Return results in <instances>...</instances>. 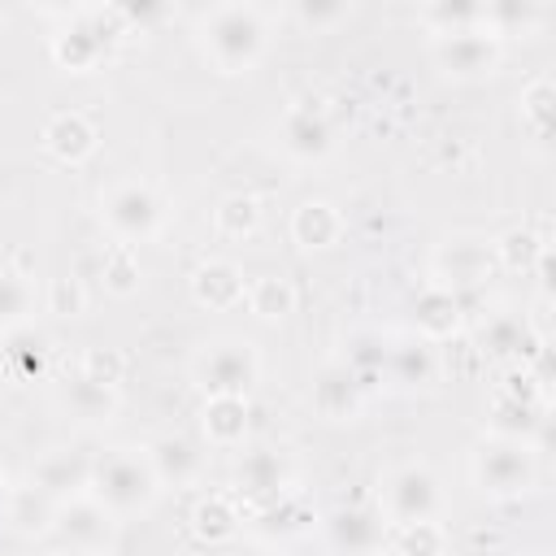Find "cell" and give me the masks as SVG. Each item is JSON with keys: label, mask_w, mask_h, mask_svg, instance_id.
Returning <instances> with one entry per match:
<instances>
[{"label": "cell", "mask_w": 556, "mask_h": 556, "mask_svg": "<svg viewBox=\"0 0 556 556\" xmlns=\"http://www.w3.org/2000/svg\"><path fill=\"white\" fill-rule=\"evenodd\" d=\"M191 534H195V543H204V547H230L239 534H243V504L235 500V495H226V491H208V495H200L195 504H191Z\"/></svg>", "instance_id": "24"}, {"label": "cell", "mask_w": 556, "mask_h": 556, "mask_svg": "<svg viewBox=\"0 0 556 556\" xmlns=\"http://www.w3.org/2000/svg\"><path fill=\"white\" fill-rule=\"evenodd\" d=\"M109 556H113V552H109Z\"/></svg>", "instance_id": "46"}, {"label": "cell", "mask_w": 556, "mask_h": 556, "mask_svg": "<svg viewBox=\"0 0 556 556\" xmlns=\"http://www.w3.org/2000/svg\"><path fill=\"white\" fill-rule=\"evenodd\" d=\"M48 356H52V343L48 334H39L35 326H22L13 334H4V348H0V369L9 382H39L48 374Z\"/></svg>", "instance_id": "28"}, {"label": "cell", "mask_w": 556, "mask_h": 556, "mask_svg": "<svg viewBox=\"0 0 556 556\" xmlns=\"http://www.w3.org/2000/svg\"><path fill=\"white\" fill-rule=\"evenodd\" d=\"M439 504H443L439 478H434V469L421 465V460H408V465H400V469H391V473L382 478L378 513L387 517V526L430 521V517H439Z\"/></svg>", "instance_id": "9"}, {"label": "cell", "mask_w": 556, "mask_h": 556, "mask_svg": "<svg viewBox=\"0 0 556 556\" xmlns=\"http://www.w3.org/2000/svg\"><path fill=\"white\" fill-rule=\"evenodd\" d=\"M465 308H469L465 291H447L439 282H426L413 295V334L426 343H452L465 330Z\"/></svg>", "instance_id": "15"}, {"label": "cell", "mask_w": 556, "mask_h": 556, "mask_svg": "<svg viewBox=\"0 0 556 556\" xmlns=\"http://www.w3.org/2000/svg\"><path fill=\"white\" fill-rule=\"evenodd\" d=\"M526 556H552V552H526Z\"/></svg>", "instance_id": "44"}, {"label": "cell", "mask_w": 556, "mask_h": 556, "mask_svg": "<svg viewBox=\"0 0 556 556\" xmlns=\"http://www.w3.org/2000/svg\"><path fill=\"white\" fill-rule=\"evenodd\" d=\"M43 308H48L52 317H83V313H87V282H83L74 269L48 278V287H43Z\"/></svg>", "instance_id": "38"}, {"label": "cell", "mask_w": 556, "mask_h": 556, "mask_svg": "<svg viewBox=\"0 0 556 556\" xmlns=\"http://www.w3.org/2000/svg\"><path fill=\"white\" fill-rule=\"evenodd\" d=\"M348 235V222L339 213V204L313 195V200H300L295 213H291V243L304 248V252H326L334 248L339 239Z\"/></svg>", "instance_id": "26"}, {"label": "cell", "mask_w": 556, "mask_h": 556, "mask_svg": "<svg viewBox=\"0 0 556 556\" xmlns=\"http://www.w3.org/2000/svg\"><path fill=\"white\" fill-rule=\"evenodd\" d=\"M543 426H547V400H530V395H513V391H495L491 408H486V434L491 439H513L526 447L543 443Z\"/></svg>", "instance_id": "16"}, {"label": "cell", "mask_w": 556, "mask_h": 556, "mask_svg": "<svg viewBox=\"0 0 556 556\" xmlns=\"http://www.w3.org/2000/svg\"><path fill=\"white\" fill-rule=\"evenodd\" d=\"M52 513H56V504L39 486H30V482L26 486H9V495L0 504V521L17 539H43L48 526H52Z\"/></svg>", "instance_id": "29"}, {"label": "cell", "mask_w": 556, "mask_h": 556, "mask_svg": "<svg viewBox=\"0 0 556 556\" xmlns=\"http://www.w3.org/2000/svg\"><path fill=\"white\" fill-rule=\"evenodd\" d=\"M387 552H391V556H447V530H443L434 517H430V521L391 526Z\"/></svg>", "instance_id": "37"}, {"label": "cell", "mask_w": 556, "mask_h": 556, "mask_svg": "<svg viewBox=\"0 0 556 556\" xmlns=\"http://www.w3.org/2000/svg\"><path fill=\"white\" fill-rule=\"evenodd\" d=\"M100 222L113 235V243H126V248L152 243L165 230V200L148 182L126 178L100 195Z\"/></svg>", "instance_id": "5"}, {"label": "cell", "mask_w": 556, "mask_h": 556, "mask_svg": "<svg viewBox=\"0 0 556 556\" xmlns=\"http://www.w3.org/2000/svg\"><path fill=\"white\" fill-rule=\"evenodd\" d=\"M91 500H100L117 521L122 517H139L161 500V482L143 456V447H117L96 456V473H91Z\"/></svg>", "instance_id": "3"}, {"label": "cell", "mask_w": 556, "mask_h": 556, "mask_svg": "<svg viewBox=\"0 0 556 556\" xmlns=\"http://www.w3.org/2000/svg\"><path fill=\"white\" fill-rule=\"evenodd\" d=\"M200 430H204V443L217 447V452H235L248 443V430H252V408L243 395H208L200 404Z\"/></svg>", "instance_id": "25"}, {"label": "cell", "mask_w": 556, "mask_h": 556, "mask_svg": "<svg viewBox=\"0 0 556 556\" xmlns=\"http://www.w3.org/2000/svg\"><path fill=\"white\" fill-rule=\"evenodd\" d=\"M230 556H269V552H265V547H235Z\"/></svg>", "instance_id": "42"}, {"label": "cell", "mask_w": 556, "mask_h": 556, "mask_svg": "<svg viewBox=\"0 0 556 556\" xmlns=\"http://www.w3.org/2000/svg\"><path fill=\"white\" fill-rule=\"evenodd\" d=\"M534 348H539V339L530 334L526 313H491L478 326V334H473V352L482 361H500L508 369L513 365H526L534 356Z\"/></svg>", "instance_id": "19"}, {"label": "cell", "mask_w": 556, "mask_h": 556, "mask_svg": "<svg viewBox=\"0 0 556 556\" xmlns=\"http://www.w3.org/2000/svg\"><path fill=\"white\" fill-rule=\"evenodd\" d=\"M91 473H96V456L83 447H52L30 465V486H39L52 504L91 495Z\"/></svg>", "instance_id": "14"}, {"label": "cell", "mask_w": 556, "mask_h": 556, "mask_svg": "<svg viewBox=\"0 0 556 556\" xmlns=\"http://www.w3.org/2000/svg\"><path fill=\"white\" fill-rule=\"evenodd\" d=\"M243 291H248V274H243V265H235L226 256H208L191 269V300L208 313H226V308L243 304Z\"/></svg>", "instance_id": "21"}, {"label": "cell", "mask_w": 556, "mask_h": 556, "mask_svg": "<svg viewBox=\"0 0 556 556\" xmlns=\"http://www.w3.org/2000/svg\"><path fill=\"white\" fill-rule=\"evenodd\" d=\"M191 374H195V387L204 391V400L208 395H243L248 400V391L261 378V356L248 339H213L195 356Z\"/></svg>", "instance_id": "8"}, {"label": "cell", "mask_w": 556, "mask_h": 556, "mask_svg": "<svg viewBox=\"0 0 556 556\" xmlns=\"http://www.w3.org/2000/svg\"><path fill=\"white\" fill-rule=\"evenodd\" d=\"M230 486H235V500L261 508L291 491V465L274 447H243L230 469Z\"/></svg>", "instance_id": "13"}, {"label": "cell", "mask_w": 556, "mask_h": 556, "mask_svg": "<svg viewBox=\"0 0 556 556\" xmlns=\"http://www.w3.org/2000/svg\"><path fill=\"white\" fill-rule=\"evenodd\" d=\"M469 478L486 500H521L526 491H534V478H539L534 447L486 434L469 456Z\"/></svg>", "instance_id": "4"}, {"label": "cell", "mask_w": 556, "mask_h": 556, "mask_svg": "<svg viewBox=\"0 0 556 556\" xmlns=\"http://www.w3.org/2000/svg\"><path fill=\"white\" fill-rule=\"evenodd\" d=\"M547 235L530 230V226H508L491 239V256H495V269H508V274H530L534 261L547 252Z\"/></svg>", "instance_id": "33"}, {"label": "cell", "mask_w": 556, "mask_h": 556, "mask_svg": "<svg viewBox=\"0 0 556 556\" xmlns=\"http://www.w3.org/2000/svg\"><path fill=\"white\" fill-rule=\"evenodd\" d=\"M35 317V282L17 269H0V339L30 326Z\"/></svg>", "instance_id": "36"}, {"label": "cell", "mask_w": 556, "mask_h": 556, "mask_svg": "<svg viewBox=\"0 0 556 556\" xmlns=\"http://www.w3.org/2000/svg\"><path fill=\"white\" fill-rule=\"evenodd\" d=\"M243 304L261 321H287L295 313V287L282 274H256V278H248Z\"/></svg>", "instance_id": "34"}, {"label": "cell", "mask_w": 556, "mask_h": 556, "mask_svg": "<svg viewBox=\"0 0 556 556\" xmlns=\"http://www.w3.org/2000/svg\"><path fill=\"white\" fill-rule=\"evenodd\" d=\"M387 361H391V339L382 330H356L348 339V356L343 365L352 369V378L361 382V391H378L387 387Z\"/></svg>", "instance_id": "30"}, {"label": "cell", "mask_w": 556, "mask_h": 556, "mask_svg": "<svg viewBox=\"0 0 556 556\" xmlns=\"http://www.w3.org/2000/svg\"><path fill=\"white\" fill-rule=\"evenodd\" d=\"M195 39L217 74L239 78L256 70V61L269 48V13L261 4H213L200 13Z\"/></svg>", "instance_id": "1"}, {"label": "cell", "mask_w": 556, "mask_h": 556, "mask_svg": "<svg viewBox=\"0 0 556 556\" xmlns=\"http://www.w3.org/2000/svg\"><path fill=\"white\" fill-rule=\"evenodd\" d=\"M213 230L230 243H243L261 230V200L252 191H226L213 208Z\"/></svg>", "instance_id": "35"}, {"label": "cell", "mask_w": 556, "mask_h": 556, "mask_svg": "<svg viewBox=\"0 0 556 556\" xmlns=\"http://www.w3.org/2000/svg\"><path fill=\"white\" fill-rule=\"evenodd\" d=\"M421 17H426L430 35L469 30V26H482V4H447V0H439V4H426Z\"/></svg>", "instance_id": "39"}, {"label": "cell", "mask_w": 556, "mask_h": 556, "mask_svg": "<svg viewBox=\"0 0 556 556\" xmlns=\"http://www.w3.org/2000/svg\"><path fill=\"white\" fill-rule=\"evenodd\" d=\"M321 534L334 556H382L391 526L378 504H343L321 517Z\"/></svg>", "instance_id": "12"}, {"label": "cell", "mask_w": 556, "mask_h": 556, "mask_svg": "<svg viewBox=\"0 0 556 556\" xmlns=\"http://www.w3.org/2000/svg\"><path fill=\"white\" fill-rule=\"evenodd\" d=\"M552 113H556V87H552L547 74H539L517 96V122H521V135L534 148H547L552 143Z\"/></svg>", "instance_id": "31"}, {"label": "cell", "mask_w": 556, "mask_h": 556, "mask_svg": "<svg viewBox=\"0 0 556 556\" xmlns=\"http://www.w3.org/2000/svg\"><path fill=\"white\" fill-rule=\"evenodd\" d=\"M382 556H391V552H382Z\"/></svg>", "instance_id": "45"}, {"label": "cell", "mask_w": 556, "mask_h": 556, "mask_svg": "<svg viewBox=\"0 0 556 556\" xmlns=\"http://www.w3.org/2000/svg\"><path fill=\"white\" fill-rule=\"evenodd\" d=\"M430 56H434L439 74L452 78V83H486L504 65V43L486 26H469V30L434 35Z\"/></svg>", "instance_id": "7"}, {"label": "cell", "mask_w": 556, "mask_h": 556, "mask_svg": "<svg viewBox=\"0 0 556 556\" xmlns=\"http://www.w3.org/2000/svg\"><path fill=\"white\" fill-rule=\"evenodd\" d=\"M43 539L56 556H109L117 543V517L100 500L78 495V500L56 504Z\"/></svg>", "instance_id": "6"}, {"label": "cell", "mask_w": 556, "mask_h": 556, "mask_svg": "<svg viewBox=\"0 0 556 556\" xmlns=\"http://www.w3.org/2000/svg\"><path fill=\"white\" fill-rule=\"evenodd\" d=\"M4 495H9V473H4V465H0V504H4Z\"/></svg>", "instance_id": "43"}, {"label": "cell", "mask_w": 556, "mask_h": 556, "mask_svg": "<svg viewBox=\"0 0 556 556\" xmlns=\"http://www.w3.org/2000/svg\"><path fill=\"white\" fill-rule=\"evenodd\" d=\"M126 35H135V30H130L122 4H83V9L65 13L61 30L48 35V56L65 74H91L117 52V43Z\"/></svg>", "instance_id": "2"}, {"label": "cell", "mask_w": 556, "mask_h": 556, "mask_svg": "<svg viewBox=\"0 0 556 556\" xmlns=\"http://www.w3.org/2000/svg\"><path fill=\"white\" fill-rule=\"evenodd\" d=\"M87 378H96V382H104V387H117L122 378H126V356L117 352V348H91L87 356H83V365H78Z\"/></svg>", "instance_id": "41"}, {"label": "cell", "mask_w": 556, "mask_h": 556, "mask_svg": "<svg viewBox=\"0 0 556 556\" xmlns=\"http://www.w3.org/2000/svg\"><path fill=\"white\" fill-rule=\"evenodd\" d=\"M334 143H339V130L330 122V109L317 96H300V100H291L282 109V117H278V148L291 161L317 165V161H326L334 152Z\"/></svg>", "instance_id": "10"}, {"label": "cell", "mask_w": 556, "mask_h": 556, "mask_svg": "<svg viewBox=\"0 0 556 556\" xmlns=\"http://www.w3.org/2000/svg\"><path fill=\"white\" fill-rule=\"evenodd\" d=\"M56 404H61V413H65L70 421H78V426H109V421H117V413H122V391H117V387H104V382H96V378H87L83 369H74V374H65V382L56 387Z\"/></svg>", "instance_id": "18"}, {"label": "cell", "mask_w": 556, "mask_h": 556, "mask_svg": "<svg viewBox=\"0 0 556 556\" xmlns=\"http://www.w3.org/2000/svg\"><path fill=\"white\" fill-rule=\"evenodd\" d=\"M39 143H43V152H48L52 161H61V165L74 169V165H87V161L96 156V148H100V130L91 126L87 113H78V109H61V113H52V117L43 122Z\"/></svg>", "instance_id": "20"}, {"label": "cell", "mask_w": 556, "mask_h": 556, "mask_svg": "<svg viewBox=\"0 0 556 556\" xmlns=\"http://www.w3.org/2000/svg\"><path fill=\"white\" fill-rule=\"evenodd\" d=\"M365 391H361V382L352 378V369L343 365V361H326L317 374H313V387H308V404H313V413L321 417V421H356L361 417V408H365Z\"/></svg>", "instance_id": "17"}, {"label": "cell", "mask_w": 556, "mask_h": 556, "mask_svg": "<svg viewBox=\"0 0 556 556\" xmlns=\"http://www.w3.org/2000/svg\"><path fill=\"white\" fill-rule=\"evenodd\" d=\"M439 352L434 343L417 339V334H404V339H391V361H387V382L395 387H408V391H426L439 382Z\"/></svg>", "instance_id": "27"}, {"label": "cell", "mask_w": 556, "mask_h": 556, "mask_svg": "<svg viewBox=\"0 0 556 556\" xmlns=\"http://www.w3.org/2000/svg\"><path fill=\"white\" fill-rule=\"evenodd\" d=\"M252 526H256V534H265V539L291 543V539L313 534V530L321 526V513H317V504H313L308 495L287 491V495H278V500L261 504V508L252 513Z\"/></svg>", "instance_id": "23"}, {"label": "cell", "mask_w": 556, "mask_h": 556, "mask_svg": "<svg viewBox=\"0 0 556 556\" xmlns=\"http://www.w3.org/2000/svg\"><path fill=\"white\" fill-rule=\"evenodd\" d=\"M96 278L109 295L117 300H130L139 287H143V265H139V248H126V243H109L96 252Z\"/></svg>", "instance_id": "32"}, {"label": "cell", "mask_w": 556, "mask_h": 556, "mask_svg": "<svg viewBox=\"0 0 556 556\" xmlns=\"http://www.w3.org/2000/svg\"><path fill=\"white\" fill-rule=\"evenodd\" d=\"M430 282L447 287V291H478L486 287V278L495 274V256H491V239L482 235H447L434 256H430Z\"/></svg>", "instance_id": "11"}, {"label": "cell", "mask_w": 556, "mask_h": 556, "mask_svg": "<svg viewBox=\"0 0 556 556\" xmlns=\"http://www.w3.org/2000/svg\"><path fill=\"white\" fill-rule=\"evenodd\" d=\"M291 17L304 26V30H313V35H321V30H330V26H339L343 17H352V4H326V0H300L295 9H291Z\"/></svg>", "instance_id": "40"}, {"label": "cell", "mask_w": 556, "mask_h": 556, "mask_svg": "<svg viewBox=\"0 0 556 556\" xmlns=\"http://www.w3.org/2000/svg\"><path fill=\"white\" fill-rule=\"evenodd\" d=\"M143 456H148V465H152L161 491H165V486H174V491L195 486L200 473H204V452H200L191 439H182V434H156V439L143 447Z\"/></svg>", "instance_id": "22"}]
</instances>
